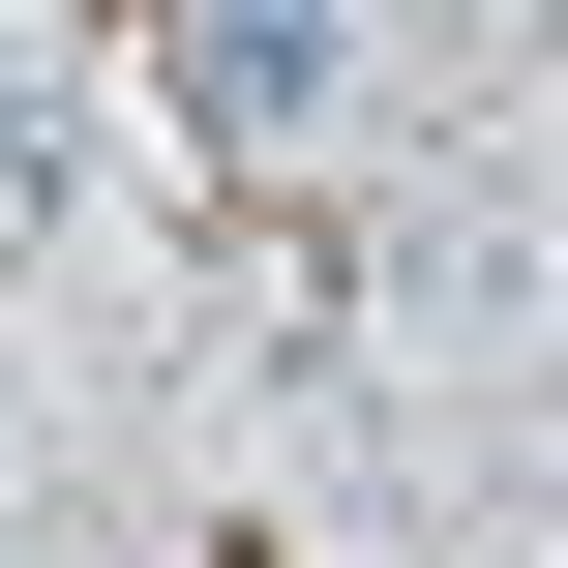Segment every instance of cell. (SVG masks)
<instances>
[{
  "mask_svg": "<svg viewBox=\"0 0 568 568\" xmlns=\"http://www.w3.org/2000/svg\"><path fill=\"white\" fill-rule=\"evenodd\" d=\"M180 90H210L240 150H300V120L359 90V30H329V0H180Z\"/></svg>",
  "mask_w": 568,
  "mask_h": 568,
  "instance_id": "obj_1",
  "label": "cell"
},
{
  "mask_svg": "<svg viewBox=\"0 0 568 568\" xmlns=\"http://www.w3.org/2000/svg\"><path fill=\"white\" fill-rule=\"evenodd\" d=\"M0 568H60V539H0Z\"/></svg>",
  "mask_w": 568,
  "mask_h": 568,
  "instance_id": "obj_2",
  "label": "cell"
}]
</instances>
